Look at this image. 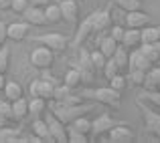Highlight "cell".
<instances>
[{"label":"cell","instance_id":"obj_36","mask_svg":"<svg viewBox=\"0 0 160 143\" xmlns=\"http://www.w3.org/2000/svg\"><path fill=\"white\" fill-rule=\"evenodd\" d=\"M103 75H106V79H108V81H109V79H112V77H116V75L118 73H120V67H118V62L116 61H113V58H108V61H106V65H103Z\"/></svg>","mask_w":160,"mask_h":143},{"label":"cell","instance_id":"obj_47","mask_svg":"<svg viewBox=\"0 0 160 143\" xmlns=\"http://www.w3.org/2000/svg\"><path fill=\"white\" fill-rule=\"evenodd\" d=\"M156 67H158V69H160V61H158V62H156Z\"/></svg>","mask_w":160,"mask_h":143},{"label":"cell","instance_id":"obj_16","mask_svg":"<svg viewBox=\"0 0 160 143\" xmlns=\"http://www.w3.org/2000/svg\"><path fill=\"white\" fill-rule=\"evenodd\" d=\"M150 67H152V62L146 58V54L142 53L140 48H134L132 53H130V62H128V69H142V71H148Z\"/></svg>","mask_w":160,"mask_h":143},{"label":"cell","instance_id":"obj_45","mask_svg":"<svg viewBox=\"0 0 160 143\" xmlns=\"http://www.w3.org/2000/svg\"><path fill=\"white\" fill-rule=\"evenodd\" d=\"M4 125H8V119L4 115H0V127H4Z\"/></svg>","mask_w":160,"mask_h":143},{"label":"cell","instance_id":"obj_21","mask_svg":"<svg viewBox=\"0 0 160 143\" xmlns=\"http://www.w3.org/2000/svg\"><path fill=\"white\" fill-rule=\"evenodd\" d=\"M28 115V101L24 97L12 101V121H22Z\"/></svg>","mask_w":160,"mask_h":143},{"label":"cell","instance_id":"obj_1","mask_svg":"<svg viewBox=\"0 0 160 143\" xmlns=\"http://www.w3.org/2000/svg\"><path fill=\"white\" fill-rule=\"evenodd\" d=\"M81 99H89L93 103H102V105H108V107H113L118 109L122 103V93L112 87H98V89H83L81 93Z\"/></svg>","mask_w":160,"mask_h":143},{"label":"cell","instance_id":"obj_4","mask_svg":"<svg viewBox=\"0 0 160 143\" xmlns=\"http://www.w3.org/2000/svg\"><path fill=\"white\" fill-rule=\"evenodd\" d=\"M28 58H31V65L39 71L51 69L53 62H55V50H51L49 47H45V44H41V47L31 50V57Z\"/></svg>","mask_w":160,"mask_h":143},{"label":"cell","instance_id":"obj_17","mask_svg":"<svg viewBox=\"0 0 160 143\" xmlns=\"http://www.w3.org/2000/svg\"><path fill=\"white\" fill-rule=\"evenodd\" d=\"M95 44H98V48L102 50V53L106 54L108 58H112V57H113V53H116V48L120 47V43H116V40H113L109 35H108V36H103L102 32H99V36L95 39Z\"/></svg>","mask_w":160,"mask_h":143},{"label":"cell","instance_id":"obj_12","mask_svg":"<svg viewBox=\"0 0 160 143\" xmlns=\"http://www.w3.org/2000/svg\"><path fill=\"white\" fill-rule=\"evenodd\" d=\"M134 139H136L134 131L128 129L124 123H118V125H113V127L109 129V141H113V143H130Z\"/></svg>","mask_w":160,"mask_h":143},{"label":"cell","instance_id":"obj_28","mask_svg":"<svg viewBox=\"0 0 160 143\" xmlns=\"http://www.w3.org/2000/svg\"><path fill=\"white\" fill-rule=\"evenodd\" d=\"M140 35H142V43H146V44L160 40V30H158V26H150V24H148V26L140 28Z\"/></svg>","mask_w":160,"mask_h":143},{"label":"cell","instance_id":"obj_24","mask_svg":"<svg viewBox=\"0 0 160 143\" xmlns=\"http://www.w3.org/2000/svg\"><path fill=\"white\" fill-rule=\"evenodd\" d=\"M45 111H47V99H43V97H31V101H28V115L41 117Z\"/></svg>","mask_w":160,"mask_h":143},{"label":"cell","instance_id":"obj_11","mask_svg":"<svg viewBox=\"0 0 160 143\" xmlns=\"http://www.w3.org/2000/svg\"><path fill=\"white\" fill-rule=\"evenodd\" d=\"M20 16H22L24 22H28L31 26H47V18H45V8L28 6Z\"/></svg>","mask_w":160,"mask_h":143},{"label":"cell","instance_id":"obj_46","mask_svg":"<svg viewBox=\"0 0 160 143\" xmlns=\"http://www.w3.org/2000/svg\"><path fill=\"white\" fill-rule=\"evenodd\" d=\"M156 91H160V83H158V87H156Z\"/></svg>","mask_w":160,"mask_h":143},{"label":"cell","instance_id":"obj_39","mask_svg":"<svg viewBox=\"0 0 160 143\" xmlns=\"http://www.w3.org/2000/svg\"><path fill=\"white\" fill-rule=\"evenodd\" d=\"M124 32H126V28L118 26V24H112V28H109V36H112L116 43H120V44H122V40H124Z\"/></svg>","mask_w":160,"mask_h":143},{"label":"cell","instance_id":"obj_30","mask_svg":"<svg viewBox=\"0 0 160 143\" xmlns=\"http://www.w3.org/2000/svg\"><path fill=\"white\" fill-rule=\"evenodd\" d=\"M128 81L132 83L134 87H144L146 71H142V69H130V73H128Z\"/></svg>","mask_w":160,"mask_h":143},{"label":"cell","instance_id":"obj_15","mask_svg":"<svg viewBox=\"0 0 160 143\" xmlns=\"http://www.w3.org/2000/svg\"><path fill=\"white\" fill-rule=\"evenodd\" d=\"M0 141L2 143H28V137L22 135V129L20 127H0Z\"/></svg>","mask_w":160,"mask_h":143},{"label":"cell","instance_id":"obj_14","mask_svg":"<svg viewBox=\"0 0 160 143\" xmlns=\"http://www.w3.org/2000/svg\"><path fill=\"white\" fill-rule=\"evenodd\" d=\"M8 30V40H12V43H22L24 39L28 36V30H31V24L28 22H12L6 26Z\"/></svg>","mask_w":160,"mask_h":143},{"label":"cell","instance_id":"obj_42","mask_svg":"<svg viewBox=\"0 0 160 143\" xmlns=\"http://www.w3.org/2000/svg\"><path fill=\"white\" fill-rule=\"evenodd\" d=\"M28 4L31 6H39V8H45L49 4V0H28Z\"/></svg>","mask_w":160,"mask_h":143},{"label":"cell","instance_id":"obj_22","mask_svg":"<svg viewBox=\"0 0 160 143\" xmlns=\"http://www.w3.org/2000/svg\"><path fill=\"white\" fill-rule=\"evenodd\" d=\"M138 48H140L142 53L146 54V58H148L152 65H156V62L160 61V40H156V43H150V44L142 43Z\"/></svg>","mask_w":160,"mask_h":143},{"label":"cell","instance_id":"obj_6","mask_svg":"<svg viewBox=\"0 0 160 143\" xmlns=\"http://www.w3.org/2000/svg\"><path fill=\"white\" fill-rule=\"evenodd\" d=\"M55 83L47 81V79H35V81H31V85H28V93L31 97H43V99L51 101L53 99V93H55Z\"/></svg>","mask_w":160,"mask_h":143},{"label":"cell","instance_id":"obj_38","mask_svg":"<svg viewBox=\"0 0 160 143\" xmlns=\"http://www.w3.org/2000/svg\"><path fill=\"white\" fill-rule=\"evenodd\" d=\"M0 115H4L8 121H12V101H8L6 97L0 99Z\"/></svg>","mask_w":160,"mask_h":143},{"label":"cell","instance_id":"obj_19","mask_svg":"<svg viewBox=\"0 0 160 143\" xmlns=\"http://www.w3.org/2000/svg\"><path fill=\"white\" fill-rule=\"evenodd\" d=\"M83 73L79 69H75V67H71L69 71H67L65 73V77H63V85L65 87H69V89H79V87H81V83H83Z\"/></svg>","mask_w":160,"mask_h":143},{"label":"cell","instance_id":"obj_40","mask_svg":"<svg viewBox=\"0 0 160 143\" xmlns=\"http://www.w3.org/2000/svg\"><path fill=\"white\" fill-rule=\"evenodd\" d=\"M31 6L28 4V0H12V4H10V10L14 12V14H22L27 8Z\"/></svg>","mask_w":160,"mask_h":143},{"label":"cell","instance_id":"obj_20","mask_svg":"<svg viewBox=\"0 0 160 143\" xmlns=\"http://www.w3.org/2000/svg\"><path fill=\"white\" fill-rule=\"evenodd\" d=\"M122 44H124L126 48H136L142 44V35H140V28H126L124 32V40H122Z\"/></svg>","mask_w":160,"mask_h":143},{"label":"cell","instance_id":"obj_8","mask_svg":"<svg viewBox=\"0 0 160 143\" xmlns=\"http://www.w3.org/2000/svg\"><path fill=\"white\" fill-rule=\"evenodd\" d=\"M45 121H47V125H49V131H51L53 139L57 143H67V125L63 123L53 111L45 117Z\"/></svg>","mask_w":160,"mask_h":143},{"label":"cell","instance_id":"obj_7","mask_svg":"<svg viewBox=\"0 0 160 143\" xmlns=\"http://www.w3.org/2000/svg\"><path fill=\"white\" fill-rule=\"evenodd\" d=\"M69 65L81 71V73H83V77H85V79H89L91 75L95 73V69H93V62H91V57H89V50H85L83 47H77V58H73V61H71Z\"/></svg>","mask_w":160,"mask_h":143},{"label":"cell","instance_id":"obj_10","mask_svg":"<svg viewBox=\"0 0 160 143\" xmlns=\"http://www.w3.org/2000/svg\"><path fill=\"white\" fill-rule=\"evenodd\" d=\"M113 125H118L116 121H113V117L109 115V113H103V115H99L95 121H91V135L102 137L103 133H109V129H112Z\"/></svg>","mask_w":160,"mask_h":143},{"label":"cell","instance_id":"obj_31","mask_svg":"<svg viewBox=\"0 0 160 143\" xmlns=\"http://www.w3.org/2000/svg\"><path fill=\"white\" fill-rule=\"evenodd\" d=\"M113 2H116L118 6H120L122 10H124V12L142 10V8H144V4H142V0H113Z\"/></svg>","mask_w":160,"mask_h":143},{"label":"cell","instance_id":"obj_34","mask_svg":"<svg viewBox=\"0 0 160 143\" xmlns=\"http://www.w3.org/2000/svg\"><path fill=\"white\" fill-rule=\"evenodd\" d=\"M89 57H91V62H93V69L95 71H102L103 69V65H106V61H108V57L102 53V50H91L89 53Z\"/></svg>","mask_w":160,"mask_h":143},{"label":"cell","instance_id":"obj_32","mask_svg":"<svg viewBox=\"0 0 160 143\" xmlns=\"http://www.w3.org/2000/svg\"><path fill=\"white\" fill-rule=\"evenodd\" d=\"M87 137L89 135H85V133L73 129L71 125H67V143H87Z\"/></svg>","mask_w":160,"mask_h":143},{"label":"cell","instance_id":"obj_48","mask_svg":"<svg viewBox=\"0 0 160 143\" xmlns=\"http://www.w3.org/2000/svg\"><path fill=\"white\" fill-rule=\"evenodd\" d=\"M158 30H160V26H158Z\"/></svg>","mask_w":160,"mask_h":143},{"label":"cell","instance_id":"obj_5","mask_svg":"<svg viewBox=\"0 0 160 143\" xmlns=\"http://www.w3.org/2000/svg\"><path fill=\"white\" fill-rule=\"evenodd\" d=\"M32 40H35L37 44L49 47L51 50H55V53H63V50L67 48V44H69L67 36L61 35V32H45V35H37Z\"/></svg>","mask_w":160,"mask_h":143},{"label":"cell","instance_id":"obj_41","mask_svg":"<svg viewBox=\"0 0 160 143\" xmlns=\"http://www.w3.org/2000/svg\"><path fill=\"white\" fill-rule=\"evenodd\" d=\"M8 24H4L2 20H0V47H4V43L8 40V30H6Z\"/></svg>","mask_w":160,"mask_h":143},{"label":"cell","instance_id":"obj_9","mask_svg":"<svg viewBox=\"0 0 160 143\" xmlns=\"http://www.w3.org/2000/svg\"><path fill=\"white\" fill-rule=\"evenodd\" d=\"M59 6H61V12H63V20L65 22H69L71 26H77L79 22V14H81V8H79V2L77 0H61L59 2Z\"/></svg>","mask_w":160,"mask_h":143},{"label":"cell","instance_id":"obj_26","mask_svg":"<svg viewBox=\"0 0 160 143\" xmlns=\"http://www.w3.org/2000/svg\"><path fill=\"white\" fill-rule=\"evenodd\" d=\"M158 83H160V69H158V67H150V69L146 71L144 87H146V89H150V91H156Z\"/></svg>","mask_w":160,"mask_h":143},{"label":"cell","instance_id":"obj_44","mask_svg":"<svg viewBox=\"0 0 160 143\" xmlns=\"http://www.w3.org/2000/svg\"><path fill=\"white\" fill-rule=\"evenodd\" d=\"M4 85H6V79H4V75L0 73V91L4 89Z\"/></svg>","mask_w":160,"mask_h":143},{"label":"cell","instance_id":"obj_43","mask_svg":"<svg viewBox=\"0 0 160 143\" xmlns=\"http://www.w3.org/2000/svg\"><path fill=\"white\" fill-rule=\"evenodd\" d=\"M10 4H12V0H0V12L10 10Z\"/></svg>","mask_w":160,"mask_h":143},{"label":"cell","instance_id":"obj_2","mask_svg":"<svg viewBox=\"0 0 160 143\" xmlns=\"http://www.w3.org/2000/svg\"><path fill=\"white\" fill-rule=\"evenodd\" d=\"M91 109H93V101H91V103H87V105H83V103H75V105H61V103H55L51 111H53L65 125H69L73 119H77V117H81V115H87Z\"/></svg>","mask_w":160,"mask_h":143},{"label":"cell","instance_id":"obj_13","mask_svg":"<svg viewBox=\"0 0 160 143\" xmlns=\"http://www.w3.org/2000/svg\"><path fill=\"white\" fill-rule=\"evenodd\" d=\"M152 22L150 14H146L144 10H132L126 12V26L128 28H144Z\"/></svg>","mask_w":160,"mask_h":143},{"label":"cell","instance_id":"obj_18","mask_svg":"<svg viewBox=\"0 0 160 143\" xmlns=\"http://www.w3.org/2000/svg\"><path fill=\"white\" fill-rule=\"evenodd\" d=\"M32 135H37L41 141H55L51 131H49L47 121L41 119V117H35V119H32Z\"/></svg>","mask_w":160,"mask_h":143},{"label":"cell","instance_id":"obj_27","mask_svg":"<svg viewBox=\"0 0 160 143\" xmlns=\"http://www.w3.org/2000/svg\"><path fill=\"white\" fill-rule=\"evenodd\" d=\"M112 58L118 62L120 71L128 69V62H130V53H128V48H126L124 44H120V47L116 48V53H113V57H112Z\"/></svg>","mask_w":160,"mask_h":143},{"label":"cell","instance_id":"obj_3","mask_svg":"<svg viewBox=\"0 0 160 143\" xmlns=\"http://www.w3.org/2000/svg\"><path fill=\"white\" fill-rule=\"evenodd\" d=\"M138 107H140V113H142V119H144V127L150 135L158 137L160 139V113H156L152 107L144 105V101L138 99Z\"/></svg>","mask_w":160,"mask_h":143},{"label":"cell","instance_id":"obj_35","mask_svg":"<svg viewBox=\"0 0 160 143\" xmlns=\"http://www.w3.org/2000/svg\"><path fill=\"white\" fill-rule=\"evenodd\" d=\"M8 67H10V48L8 47H0V73L6 75Z\"/></svg>","mask_w":160,"mask_h":143},{"label":"cell","instance_id":"obj_25","mask_svg":"<svg viewBox=\"0 0 160 143\" xmlns=\"http://www.w3.org/2000/svg\"><path fill=\"white\" fill-rule=\"evenodd\" d=\"M45 18H47V24H59L63 22V12L59 4H47L45 6Z\"/></svg>","mask_w":160,"mask_h":143},{"label":"cell","instance_id":"obj_33","mask_svg":"<svg viewBox=\"0 0 160 143\" xmlns=\"http://www.w3.org/2000/svg\"><path fill=\"white\" fill-rule=\"evenodd\" d=\"M138 99L142 101H148V103H152L156 109H160V91H150V89H144V93H140Z\"/></svg>","mask_w":160,"mask_h":143},{"label":"cell","instance_id":"obj_37","mask_svg":"<svg viewBox=\"0 0 160 143\" xmlns=\"http://www.w3.org/2000/svg\"><path fill=\"white\" fill-rule=\"evenodd\" d=\"M109 87L122 93V91H124L126 87H128V77H124V75H120V73H118L116 77H112V79H109Z\"/></svg>","mask_w":160,"mask_h":143},{"label":"cell","instance_id":"obj_23","mask_svg":"<svg viewBox=\"0 0 160 143\" xmlns=\"http://www.w3.org/2000/svg\"><path fill=\"white\" fill-rule=\"evenodd\" d=\"M2 93H4V97H6L8 101H16V99H20V97H24L22 87H20V83H16V81H6Z\"/></svg>","mask_w":160,"mask_h":143},{"label":"cell","instance_id":"obj_29","mask_svg":"<svg viewBox=\"0 0 160 143\" xmlns=\"http://www.w3.org/2000/svg\"><path fill=\"white\" fill-rule=\"evenodd\" d=\"M69 125H71L73 129H77V131L85 133V135H89V133H91V121L87 119L85 115H81V117H77V119H73Z\"/></svg>","mask_w":160,"mask_h":143}]
</instances>
